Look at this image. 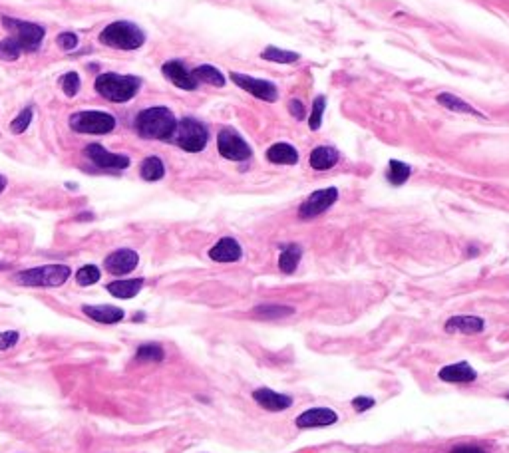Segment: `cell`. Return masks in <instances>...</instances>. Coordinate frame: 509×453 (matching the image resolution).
<instances>
[{"instance_id": "1", "label": "cell", "mask_w": 509, "mask_h": 453, "mask_svg": "<svg viewBox=\"0 0 509 453\" xmlns=\"http://www.w3.org/2000/svg\"><path fill=\"white\" fill-rule=\"evenodd\" d=\"M175 130H177V120L174 112L165 106H153L144 109L135 118V132L139 137L146 139H160V141H172Z\"/></svg>"}, {"instance_id": "2", "label": "cell", "mask_w": 509, "mask_h": 453, "mask_svg": "<svg viewBox=\"0 0 509 453\" xmlns=\"http://www.w3.org/2000/svg\"><path fill=\"white\" fill-rule=\"evenodd\" d=\"M96 92L107 102L123 104L132 100L142 88V80L137 76H121V74H102L96 78Z\"/></svg>"}, {"instance_id": "3", "label": "cell", "mask_w": 509, "mask_h": 453, "mask_svg": "<svg viewBox=\"0 0 509 453\" xmlns=\"http://www.w3.org/2000/svg\"><path fill=\"white\" fill-rule=\"evenodd\" d=\"M100 42L116 50H137L146 42V32L134 22L118 20V22L107 24L100 32Z\"/></svg>"}, {"instance_id": "4", "label": "cell", "mask_w": 509, "mask_h": 453, "mask_svg": "<svg viewBox=\"0 0 509 453\" xmlns=\"http://www.w3.org/2000/svg\"><path fill=\"white\" fill-rule=\"evenodd\" d=\"M72 270L68 265H44V267L26 268L16 272L14 282L20 286H42V289H54L62 286L70 279Z\"/></svg>"}, {"instance_id": "5", "label": "cell", "mask_w": 509, "mask_h": 453, "mask_svg": "<svg viewBox=\"0 0 509 453\" xmlns=\"http://www.w3.org/2000/svg\"><path fill=\"white\" fill-rule=\"evenodd\" d=\"M2 26L8 32V36L20 46L22 52H36L40 48L44 36H46V32L40 24L10 18V16H2Z\"/></svg>"}, {"instance_id": "6", "label": "cell", "mask_w": 509, "mask_h": 453, "mask_svg": "<svg viewBox=\"0 0 509 453\" xmlns=\"http://www.w3.org/2000/svg\"><path fill=\"white\" fill-rule=\"evenodd\" d=\"M172 141L177 144L183 151L199 153L209 141V130L195 118H183L181 121H177V130H175Z\"/></svg>"}, {"instance_id": "7", "label": "cell", "mask_w": 509, "mask_h": 453, "mask_svg": "<svg viewBox=\"0 0 509 453\" xmlns=\"http://www.w3.org/2000/svg\"><path fill=\"white\" fill-rule=\"evenodd\" d=\"M70 128L78 134L104 135L116 130V118L106 112L86 109V112H76L70 116Z\"/></svg>"}, {"instance_id": "8", "label": "cell", "mask_w": 509, "mask_h": 453, "mask_svg": "<svg viewBox=\"0 0 509 453\" xmlns=\"http://www.w3.org/2000/svg\"><path fill=\"white\" fill-rule=\"evenodd\" d=\"M217 149L229 161H247L253 158V149L235 130L225 128L217 135Z\"/></svg>"}, {"instance_id": "9", "label": "cell", "mask_w": 509, "mask_h": 453, "mask_svg": "<svg viewBox=\"0 0 509 453\" xmlns=\"http://www.w3.org/2000/svg\"><path fill=\"white\" fill-rule=\"evenodd\" d=\"M338 201V189L336 187H326V189H319L314 193H310L307 199L301 203L298 207V217L303 221L314 219L319 215L326 213L333 205Z\"/></svg>"}, {"instance_id": "10", "label": "cell", "mask_w": 509, "mask_h": 453, "mask_svg": "<svg viewBox=\"0 0 509 453\" xmlns=\"http://www.w3.org/2000/svg\"><path fill=\"white\" fill-rule=\"evenodd\" d=\"M229 78L233 84H237L241 90H245L247 93H251L253 98L257 100H263V102H277L279 98V90L273 82L267 80H259V78H253V76H245V74H239V72H231Z\"/></svg>"}, {"instance_id": "11", "label": "cell", "mask_w": 509, "mask_h": 453, "mask_svg": "<svg viewBox=\"0 0 509 453\" xmlns=\"http://www.w3.org/2000/svg\"><path fill=\"white\" fill-rule=\"evenodd\" d=\"M86 158L100 169H126L130 167V158L121 153H109L106 147L100 144H90L84 149Z\"/></svg>"}, {"instance_id": "12", "label": "cell", "mask_w": 509, "mask_h": 453, "mask_svg": "<svg viewBox=\"0 0 509 453\" xmlns=\"http://www.w3.org/2000/svg\"><path fill=\"white\" fill-rule=\"evenodd\" d=\"M161 72H163V76L172 82L175 88H179V90L193 92V90H197V86H199V82L193 78V74L189 72L188 68L183 66L181 60H169V62H165V64L161 66Z\"/></svg>"}, {"instance_id": "13", "label": "cell", "mask_w": 509, "mask_h": 453, "mask_svg": "<svg viewBox=\"0 0 509 453\" xmlns=\"http://www.w3.org/2000/svg\"><path fill=\"white\" fill-rule=\"evenodd\" d=\"M139 263V256L132 249H120L116 253L107 254L106 261H104V267L109 275H116V277H123L128 272H132Z\"/></svg>"}, {"instance_id": "14", "label": "cell", "mask_w": 509, "mask_h": 453, "mask_svg": "<svg viewBox=\"0 0 509 453\" xmlns=\"http://www.w3.org/2000/svg\"><path fill=\"white\" fill-rule=\"evenodd\" d=\"M336 422H338V413L335 410H331V408H310V410H305L295 420L298 429L335 426Z\"/></svg>"}, {"instance_id": "15", "label": "cell", "mask_w": 509, "mask_h": 453, "mask_svg": "<svg viewBox=\"0 0 509 453\" xmlns=\"http://www.w3.org/2000/svg\"><path fill=\"white\" fill-rule=\"evenodd\" d=\"M253 400L267 412H284L293 406V398L291 396H284L279 394L275 390H268V387H259L253 392Z\"/></svg>"}, {"instance_id": "16", "label": "cell", "mask_w": 509, "mask_h": 453, "mask_svg": "<svg viewBox=\"0 0 509 453\" xmlns=\"http://www.w3.org/2000/svg\"><path fill=\"white\" fill-rule=\"evenodd\" d=\"M243 256L241 245L233 237H223L209 249V259L215 263H237Z\"/></svg>"}, {"instance_id": "17", "label": "cell", "mask_w": 509, "mask_h": 453, "mask_svg": "<svg viewBox=\"0 0 509 453\" xmlns=\"http://www.w3.org/2000/svg\"><path fill=\"white\" fill-rule=\"evenodd\" d=\"M438 378L448 382V384H469V382H476L478 372L469 366L468 362H457V364L443 366L438 372Z\"/></svg>"}, {"instance_id": "18", "label": "cell", "mask_w": 509, "mask_h": 453, "mask_svg": "<svg viewBox=\"0 0 509 453\" xmlns=\"http://www.w3.org/2000/svg\"><path fill=\"white\" fill-rule=\"evenodd\" d=\"M82 312L88 316V318L96 320L100 324H118L121 320L126 318V312L118 307H112V305H98V307H92V305H84L82 307Z\"/></svg>"}, {"instance_id": "19", "label": "cell", "mask_w": 509, "mask_h": 453, "mask_svg": "<svg viewBox=\"0 0 509 453\" xmlns=\"http://www.w3.org/2000/svg\"><path fill=\"white\" fill-rule=\"evenodd\" d=\"M446 332H457V334H480L485 330V320L480 316H452L446 322Z\"/></svg>"}, {"instance_id": "20", "label": "cell", "mask_w": 509, "mask_h": 453, "mask_svg": "<svg viewBox=\"0 0 509 453\" xmlns=\"http://www.w3.org/2000/svg\"><path fill=\"white\" fill-rule=\"evenodd\" d=\"M340 160V153L336 151L335 147H328V146H321V147H314L312 151H310V155H308V163H310V167L312 169H317V171H326V169H333L336 163Z\"/></svg>"}, {"instance_id": "21", "label": "cell", "mask_w": 509, "mask_h": 453, "mask_svg": "<svg viewBox=\"0 0 509 453\" xmlns=\"http://www.w3.org/2000/svg\"><path fill=\"white\" fill-rule=\"evenodd\" d=\"M267 160L275 165H296L298 163V151L291 144H273L267 149Z\"/></svg>"}, {"instance_id": "22", "label": "cell", "mask_w": 509, "mask_h": 453, "mask_svg": "<svg viewBox=\"0 0 509 453\" xmlns=\"http://www.w3.org/2000/svg\"><path fill=\"white\" fill-rule=\"evenodd\" d=\"M146 280L144 279H128V280H114L107 284V293L116 298H134L144 289Z\"/></svg>"}, {"instance_id": "23", "label": "cell", "mask_w": 509, "mask_h": 453, "mask_svg": "<svg viewBox=\"0 0 509 453\" xmlns=\"http://www.w3.org/2000/svg\"><path fill=\"white\" fill-rule=\"evenodd\" d=\"M303 259V249L301 245H284L281 247V256H279V268L284 275H293Z\"/></svg>"}, {"instance_id": "24", "label": "cell", "mask_w": 509, "mask_h": 453, "mask_svg": "<svg viewBox=\"0 0 509 453\" xmlns=\"http://www.w3.org/2000/svg\"><path fill=\"white\" fill-rule=\"evenodd\" d=\"M139 175H142L144 181H149V183L160 181V179H163V175H165V165H163V161H161L160 158L149 155V158H146V160L142 161V165H139Z\"/></svg>"}, {"instance_id": "25", "label": "cell", "mask_w": 509, "mask_h": 453, "mask_svg": "<svg viewBox=\"0 0 509 453\" xmlns=\"http://www.w3.org/2000/svg\"><path fill=\"white\" fill-rule=\"evenodd\" d=\"M438 104L443 106L446 109H452V112H459V114H473V116H478V118H483V114H480L476 107H471L469 104H466L464 100H459L456 93H448L443 92L440 93L438 98Z\"/></svg>"}, {"instance_id": "26", "label": "cell", "mask_w": 509, "mask_h": 453, "mask_svg": "<svg viewBox=\"0 0 509 453\" xmlns=\"http://www.w3.org/2000/svg\"><path fill=\"white\" fill-rule=\"evenodd\" d=\"M193 78L197 82H205V84H209V86H215V88H223L225 86V82L227 78L217 70V68L209 66V64H203V66H197L193 72Z\"/></svg>"}, {"instance_id": "27", "label": "cell", "mask_w": 509, "mask_h": 453, "mask_svg": "<svg viewBox=\"0 0 509 453\" xmlns=\"http://www.w3.org/2000/svg\"><path fill=\"white\" fill-rule=\"evenodd\" d=\"M261 60L265 62H275V64H295L301 60V54L281 50L277 46H267V50L261 52Z\"/></svg>"}, {"instance_id": "28", "label": "cell", "mask_w": 509, "mask_h": 453, "mask_svg": "<svg viewBox=\"0 0 509 453\" xmlns=\"http://www.w3.org/2000/svg\"><path fill=\"white\" fill-rule=\"evenodd\" d=\"M410 175H412V167H410V165H406V163H402V161L398 160H390L386 179H388L392 185L396 187L404 185V183L410 179Z\"/></svg>"}, {"instance_id": "29", "label": "cell", "mask_w": 509, "mask_h": 453, "mask_svg": "<svg viewBox=\"0 0 509 453\" xmlns=\"http://www.w3.org/2000/svg\"><path fill=\"white\" fill-rule=\"evenodd\" d=\"M253 314L263 320H277L295 314V308L282 307V305H263V307L253 308Z\"/></svg>"}, {"instance_id": "30", "label": "cell", "mask_w": 509, "mask_h": 453, "mask_svg": "<svg viewBox=\"0 0 509 453\" xmlns=\"http://www.w3.org/2000/svg\"><path fill=\"white\" fill-rule=\"evenodd\" d=\"M135 358L142 362H161L165 358V352L160 344H142L135 352Z\"/></svg>"}, {"instance_id": "31", "label": "cell", "mask_w": 509, "mask_h": 453, "mask_svg": "<svg viewBox=\"0 0 509 453\" xmlns=\"http://www.w3.org/2000/svg\"><path fill=\"white\" fill-rule=\"evenodd\" d=\"M324 109H326V98L324 95H317L314 102H312V109H310V118H308V128L312 132H317L322 125V116H324Z\"/></svg>"}, {"instance_id": "32", "label": "cell", "mask_w": 509, "mask_h": 453, "mask_svg": "<svg viewBox=\"0 0 509 453\" xmlns=\"http://www.w3.org/2000/svg\"><path fill=\"white\" fill-rule=\"evenodd\" d=\"M20 54H22L20 46L10 36L4 38V40H0V60L2 62H16L20 58Z\"/></svg>"}, {"instance_id": "33", "label": "cell", "mask_w": 509, "mask_h": 453, "mask_svg": "<svg viewBox=\"0 0 509 453\" xmlns=\"http://www.w3.org/2000/svg\"><path fill=\"white\" fill-rule=\"evenodd\" d=\"M100 268L96 267V265H84V267L76 272V282L80 284V286H92L96 284L98 280H100Z\"/></svg>"}, {"instance_id": "34", "label": "cell", "mask_w": 509, "mask_h": 453, "mask_svg": "<svg viewBox=\"0 0 509 453\" xmlns=\"http://www.w3.org/2000/svg\"><path fill=\"white\" fill-rule=\"evenodd\" d=\"M32 116H34V107H24L16 118L13 120L10 123V130H13V134H24L28 130V125L32 123Z\"/></svg>"}, {"instance_id": "35", "label": "cell", "mask_w": 509, "mask_h": 453, "mask_svg": "<svg viewBox=\"0 0 509 453\" xmlns=\"http://www.w3.org/2000/svg\"><path fill=\"white\" fill-rule=\"evenodd\" d=\"M60 86H62V90H64L68 98H74L78 93V90H80V76L76 72H68V74L62 76Z\"/></svg>"}, {"instance_id": "36", "label": "cell", "mask_w": 509, "mask_h": 453, "mask_svg": "<svg viewBox=\"0 0 509 453\" xmlns=\"http://www.w3.org/2000/svg\"><path fill=\"white\" fill-rule=\"evenodd\" d=\"M56 44L62 48V50H74L78 46V36L74 32H62L56 36Z\"/></svg>"}, {"instance_id": "37", "label": "cell", "mask_w": 509, "mask_h": 453, "mask_svg": "<svg viewBox=\"0 0 509 453\" xmlns=\"http://www.w3.org/2000/svg\"><path fill=\"white\" fill-rule=\"evenodd\" d=\"M20 340V334L16 330H6V332H0V350H10L18 344Z\"/></svg>"}, {"instance_id": "38", "label": "cell", "mask_w": 509, "mask_h": 453, "mask_svg": "<svg viewBox=\"0 0 509 453\" xmlns=\"http://www.w3.org/2000/svg\"><path fill=\"white\" fill-rule=\"evenodd\" d=\"M376 406V400L372 398H368V396H358V398H354L352 400V408L356 410V412H368L370 408H374Z\"/></svg>"}, {"instance_id": "39", "label": "cell", "mask_w": 509, "mask_h": 453, "mask_svg": "<svg viewBox=\"0 0 509 453\" xmlns=\"http://www.w3.org/2000/svg\"><path fill=\"white\" fill-rule=\"evenodd\" d=\"M289 112H291V116H293L295 120H305V118H307V109H305V106H303L301 100H291V102H289Z\"/></svg>"}, {"instance_id": "40", "label": "cell", "mask_w": 509, "mask_h": 453, "mask_svg": "<svg viewBox=\"0 0 509 453\" xmlns=\"http://www.w3.org/2000/svg\"><path fill=\"white\" fill-rule=\"evenodd\" d=\"M450 453H485V452H483L482 447H478V445H456Z\"/></svg>"}, {"instance_id": "41", "label": "cell", "mask_w": 509, "mask_h": 453, "mask_svg": "<svg viewBox=\"0 0 509 453\" xmlns=\"http://www.w3.org/2000/svg\"><path fill=\"white\" fill-rule=\"evenodd\" d=\"M6 185H8V179H6L4 175H0V193H2L4 189H6Z\"/></svg>"}, {"instance_id": "42", "label": "cell", "mask_w": 509, "mask_h": 453, "mask_svg": "<svg viewBox=\"0 0 509 453\" xmlns=\"http://www.w3.org/2000/svg\"><path fill=\"white\" fill-rule=\"evenodd\" d=\"M78 219H86V221H90V219H94V215H92V213H82Z\"/></svg>"}, {"instance_id": "43", "label": "cell", "mask_w": 509, "mask_h": 453, "mask_svg": "<svg viewBox=\"0 0 509 453\" xmlns=\"http://www.w3.org/2000/svg\"><path fill=\"white\" fill-rule=\"evenodd\" d=\"M506 398H508V400H509V394H508V396H506Z\"/></svg>"}]
</instances>
